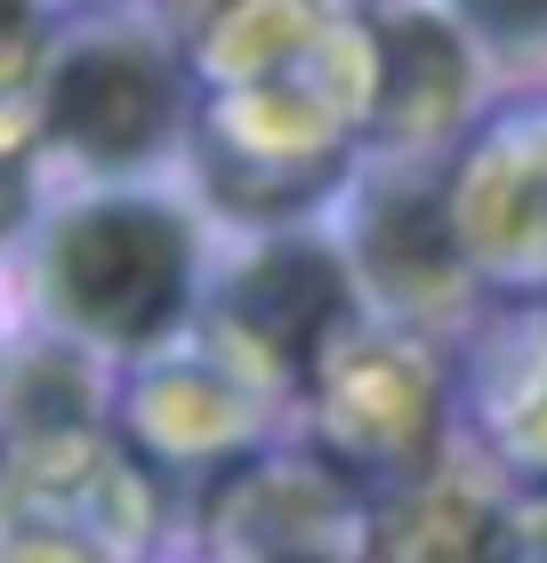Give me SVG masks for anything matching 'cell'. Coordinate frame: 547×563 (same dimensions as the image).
<instances>
[{
    "mask_svg": "<svg viewBox=\"0 0 547 563\" xmlns=\"http://www.w3.org/2000/svg\"><path fill=\"white\" fill-rule=\"evenodd\" d=\"M322 411H330V443L354 467H411L427 459V419H435V387L419 371V354L403 346H322Z\"/></svg>",
    "mask_w": 547,
    "mask_h": 563,
    "instance_id": "obj_5",
    "label": "cell"
},
{
    "mask_svg": "<svg viewBox=\"0 0 547 563\" xmlns=\"http://www.w3.org/2000/svg\"><path fill=\"white\" fill-rule=\"evenodd\" d=\"M459 16L500 48H547V0H459Z\"/></svg>",
    "mask_w": 547,
    "mask_h": 563,
    "instance_id": "obj_9",
    "label": "cell"
},
{
    "mask_svg": "<svg viewBox=\"0 0 547 563\" xmlns=\"http://www.w3.org/2000/svg\"><path fill=\"white\" fill-rule=\"evenodd\" d=\"M24 194H33V145L17 137L9 113H0V242H9V225L24 218Z\"/></svg>",
    "mask_w": 547,
    "mask_h": 563,
    "instance_id": "obj_11",
    "label": "cell"
},
{
    "mask_svg": "<svg viewBox=\"0 0 547 563\" xmlns=\"http://www.w3.org/2000/svg\"><path fill=\"white\" fill-rule=\"evenodd\" d=\"M338 314H347V282L322 250L306 242H282L266 250L258 266L233 274V290L218 298V354L233 378H282L298 363H315L330 346Z\"/></svg>",
    "mask_w": 547,
    "mask_h": 563,
    "instance_id": "obj_4",
    "label": "cell"
},
{
    "mask_svg": "<svg viewBox=\"0 0 547 563\" xmlns=\"http://www.w3.org/2000/svg\"><path fill=\"white\" fill-rule=\"evenodd\" d=\"M210 563H371V516L306 459H250L210 492Z\"/></svg>",
    "mask_w": 547,
    "mask_h": 563,
    "instance_id": "obj_2",
    "label": "cell"
},
{
    "mask_svg": "<svg viewBox=\"0 0 547 563\" xmlns=\"http://www.w3.org/2000/svg\"><path fill=\"white\" fill-rule=\"evenodd\" d=\"M41 57V16L33 0H0V89H17Z\"/></svg>",
    "mask_w": 547,
    "mask_h": 563,
    "instance_id": "obj_10",
    "label": "cell"
},
{
    "mask_svg": "<svg viewBox=\"0 0 547 563\" xmlns=\"http://www.w3.org/2000/svg\"><path fill=\"white\" fill-rule=\"evenodd\" d=\"M459 97H467V65H459L451 33L427 24V16L386 24V41H379V121L386 130L427 137L435 121L459 113Z\"/></svg>",
    "mask_w": 547,
    "mask_h": 563,
    "instance_id": "obj_8",
    "label": "cell"
},
{
    "mask_svg": "<svg viewBox=\"0 0 547 563\" xmlns=\"http://www.w3.org/2000/svg\"><path fill=\"white\" fill-rule=\"evenodd\" d=\"M362 266L386 298L403 306H442V290L459 282V250L442 225V194L419 177H395L386 194H371L362 210Z\"/></svg>",
    "mask_w": 547,
    "mask_h": 563,
    "instance_id": "obj_6",
    "label": "cell"
},
{
    "mask_svg": "<svg viewBox=\"0 0 547 563\" xmlns=\"http://www.w3.org/2000/svg\"><path fill=\"white\" fill-rule=\"evenodd\" d=\"M194 234L162 201H89L41 250L48 314L97 346H145L186 314Z\"/></svg>",
    "mask_w": 547,
    "mask_h": 563,
    "instance_id": "obj_1",
    "label": "cell"
},
{
    "mask_svg": "<svg viewBox=\"0 0 547 563\" xmlns=\"http://www.w3.org/2000/svg\"><path fill=\"white\" fill-rule=\"evenodd\" d=\"M48 137L97 169H138L177 137V73L145 33H89L48 65Z\"/></svg>",
    "mask_w": 547,
    "mask_h": 563,
    "instance_id": "obj_3",
    "label": "cell"
},
{
    "mask_svg": "<svg viewBox=\"0 0 547 563\" xmlns=\"http://www.w3.org/2000/svg\"><path fill=\"white\" fill-rule=\"evenodd\" d=\"M500 516L507 507L467 475L395 492V507L371 523V563H500Z\"/></svg>",
    "mask_w": 547,
    "mask_h": 563,
    "instance_id": "obj_7",
    "label": "cell"
}]
</instances>
